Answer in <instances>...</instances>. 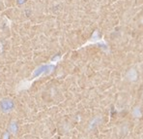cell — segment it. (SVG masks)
Returning <instances> with one entry per match:
<instances>
[{
	"label": "cell",
	"instance_id": "cell-6",
	"mask_svg": "<svg viewBox=\"0 0 143 139\" xmlns=\"http://www.w3.org/2000/svg\"><path fill=\"white\" fill-rule=\"evenodd\" d=\"M134 117H136V118H140L141 117V111H140L139 107H135L134 109V112H132Z\"/></svg>",
	"mask_w": 143,
	"mask_h": 139
},
{
	"label": "cell",
	"instance_id": "cell-1",
	"mask_svg": "<svg viewBox=\"0 0 143 139\" xmlns=\"http://www.w3.org/2000/svg\"><path fill=\"white\" fill-rule=\"evenodd\" d=\"M14 108V103L10 99H2L1 100V110L4 113L11 112Z\"/></svg>",
	"mask_w": 143,
	"mask_h": 139
},
{
	"label": "cell",
	"instance_id": "cell-5",
	"mask_svg": "<svg viewBox=\"0 0 143 139\" xmlns=\"http://www.w3.org/2000/svg\"><path fill=\"white\" fill-rule=\"evenodd\" d=\"M101 117H96V118H94L91 121V123H90V126H89V128L91 129V128H93L94 127H96L97 124H100V122H101Z\"/></svg>",
	"mask_w": 143,
	"mask_h": 139
},
{
	"label": "cell",
	"instance_id": "cell-4",
	"mask_svg": "<svg viewBox=\"0 0 143 139\" xmlns=\"http://www.w3.org/2000/svg\"><path fill=\"white\" fill-rule=\"evenodd\" d=\"M9 130H10V132H12L13 134H16L17 131H18V126H17V122H16L15 120L11 122L10 127H9Z\"/></svg>",
	"mask_w": 143,
	"mask_h": 139
},
{
	"label": "cell",
	"instance_id": "cell-7",
	"mask_svg": "<svg viewBox=\"0 0 143 139\" xmlns=\"http://www.w3.org/2000/svg\"><path fill=\"white\" fill-rule=\"evenodd\" d=\"M3 139H9V132H5V133H4Z\"/></svg>",
	"mask_w": 143,
	"mask_h": 139
},
{
	"label": "cell",
	"instance_id": "cell-3",
	"mask_svg": "<svg viewBox=\"0 0 143 139\" xmlns=\"http://www.w3.org/2000/svg\"><path fill=\"white\" fill-rule=\"evenodd\" d=\"M127 77H128V79L130 80V81H135L137 78V73L136 71L134 69H131L129 70L128 73H127Z\"/></svg>",
	"mask_w": 143,
	"mask_h": 139
},
{
	"label": "cell",
	"instance_id": "cell-2",
	"mask_svg": "<svg viewBox=\"0 0 143 139\" xmlns=\"http://www.w3.org/2000/svg\"><path fill=\"white\" fill-rule=\"evenodd\" d=\"M33 83V81H29V80H24L22 81L21 83H19L18 86V88H17V91H23V90H27V89H29V87L31 86V84Z\"/></svg>",
	"mask_w": 143,
	"mask_h": 139
}]
</instances>
